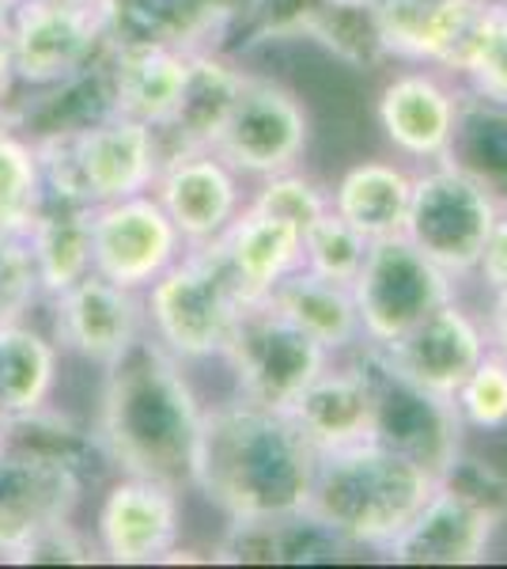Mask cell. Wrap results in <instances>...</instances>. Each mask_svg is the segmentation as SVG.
Instances as JSON below:
<instances>
[{"instance_id": "cell-36", "label": "cell", "mask_w": 507, "mask_h": 569, "mask_svg": "<svg viewBox=\"0 0 507 569\" xmlns=\"http://www.w3.org/2000/svg\"><path fill=\"white\" fill-rule=\"evenodd\" d=\"M39 292V273H34L27 240L0 232V316L20 319Z\"/></svg>"}, {"instance_id": "cell-47", "label": "cell", "mask_w": 507, "mask_h": 569, "mask_svg": "<svg viewBox=\"0 0 507 569\" xmlns=\"http://www.w3.org/2000/svg\"><path fill=\"white\" fill-rule=\"evenodd\" d=\"M0 323H4V316H0Z\"/></svg>"}, {"instance_id": "cell-22", "label": "cell", "mask_w": 507, "mask_h": 569, "mask_svg": "<svg viewBox=\"0 0 507 569\" xmlns=\"http://www.w3.org/2000/svg\"><path fill=\"white\" fill-rule=\"evenodd\" d=\"M288 418L315 445V452L372 440L375 429V357L364 346V357L353 365L329 361L292 402Z\"/></svg>"}, {"instance_id": "cell-16", "label": "cell", "mask_w": 507, "mask_h": 569, "mask_svg": "<svg viewBox=\"0 0 507 569\" xmlns=\"http://www.w3.org/2000/svg\"><path fill=\"white\" fill-rule=\"evenodd\" d=\"M179 531V490L141 475H122L99 505L95 547L114 566H152L174 555Z\"/></svg>"}, {"instance_id": "cell-11", "label": "cell", "mask_w": 507, "mask_h": 569, "mask_svg": "<svg viewBox=\"0 0 507 569\" xmlns=\"http://www.w3.org/2000/svg\"><path fill=\"white\" fill-rule=\"evenodd\" d=\"M84 493L80 467L34 445H12L0 452V558L16 555L72 520Z\"/></svg>"}, {"instance_id": "cell-23", "label": "cell", "mask_w": 507, "mask_h": 569, "mask_svg": "<svg viewBox=\"0 0 507 569\" xmlns=\"http://www.w3.org/2000/svg\"><path fill=\"white\" fill-rule=\"evenodd\" d=\"M227 262H232L239 289L251 300H265L288 273H296L303 266V232L292 228L288 220L270 217L254 206H243V213L235 217V224L224 232Z\"/></svg>"}, {"instance_id": "cell-28", "label": "cell", "mask_w": 507, "mask_h": 569, "mask_svg": "<svg viewBox=\"0 0 507 569\" xmlns=\"http://www.w3.org/2000/svg\"><path fill=\"white\" fill-rule=\"evenodd\" d=\"M58 388V342L20 319L0 323V410L16 421L42 415Z\"/></svg>"}, {"instance_id": "cell-34", "label": "cell", "mask_w": 507, "mask_h": 569, "mask_svg": "<svg viewBox=\"0 0 507 569\" xmlns=\"http://www.w3.org/2000/svg\"><path fill=\"white\" fill-rule=\"evenodd\" d=\"M455 410L466 429L504 433L507 429V357L488 350L466 383L455 391Z\"/></svg>"}, {"instance_id": "cell-15", "label": "cell", "mask_w": 507, "mask_h": 569, "mask_svg": "<svg viewBox=\"0 0 507 569\" xmlns=\"http://www.w3.org/2000/svg\"><path fill=\"white\" fill-rule=\"evenodd\" d=\"M372 350L383 369H391L394 376L432 395L455 399V391L493 346H488V330L458 300H447L402 338L372 346Z\"/></svg>"}, {"instance_id": "cell-31", "label": "cell", "mask_w": 507, "mask_h": 569, "mask_svg": "<svg viewBox=\"0 0 507 569\" xmlns=\"http://www.w3.org/2000/svg\"><path fill=\"white\" fill-rule=\"evenodd\" d=\"M447 72L463 80V91L507 103V4L485 0Z\"/></svg>"}, {"instance_id": "cell-13", "label": "cell", "mask_w": 507, "mask_h": 569, "mask_svg": "<svg viewBox=\"0 0 507 569\" xmlns=\"http://www.w3.org/2000/svg\"><path fill=\"white\" fill-rule=\"evenodd\" d=\"M53 342L84 361L110 369L149 335L144 292L107 281L91 270L69 289L53 292Z\"/></svg>"}, {"instance_id": "cell-48", "label": "cell", "mask_w": 507, "mask_h": 569, "mask_svg": "<svg viewBox=\"0 0 507 569\" xmlns=\"http://www.w3.org/2000/svg\"><path fill=\"white\" fill-rule=\"evenodd\" d=\"M500 4H507V0H500Z\"/></svg>"}, {"instance_id": "cell-2", "label": "cell", "mask_w": 507, "mask_h": 569, "mask_svg": "<svg viewBox=\"0 0 507 569\" xmlns=\"http://www.w3.org/2000/svg\"><path fill=\"white\" fill-rule=\"evenodd\" d=\"M99 402V448L122 475L168 482L174 490L193 479L201 407L186 369L152 335L114 361Z\"/></svg>"}, {"instance_id": "cell-14", "label": "cell", "mask_w": 507, "mask_h": 569, "mask_svg": "<svg viewBox=\"0 0 507 569\" xmlns=\"http://www.w3.org/2000/svg\"><path fill=\"white\" fill-rule=\"evenodd\" d=\"M243 176L212 149H168L152 194L168 209L186 247L220 243L243 213Z\"/></svg>"}, {"instance_id": "cell-32", "label": "cell", "mask_w": 507, "mask_h": 569, "mask_svg": "<svg viewBox=\"0 0 507 569\" xmlns=\"http://www.w3.org/2000/svg\"><path fill=\"white\" fill-rule=\"evenodd\" d=\"M45 206L39 149L12 122L0 126V232L23 236Z\"/></svg>"}, {"instance_id": "cell-44", "label": "cell", "mask_w": 507, "mask_h": 569, "mask_svg": "<svg viewBox=\"0 0 507 569\" xmlns=\"http://www.w3.org/2000/svg\"><path fill=\"white\" fill-rule=\"evenodd\" d=\"M58 4H103V0H58Z\"/></svg>"}, {"instance_id": "cell-17", "label": "cell", "mask_w": 507, "mask_h": 569, "mask_svg": "<svg viewBox=\"0 0 507 569\" xmlns=\"http://www.w3.org/2000/svg\"><path fill=\"white\" fill-rule=\"evenodd\" d=\"M372 350V346H367ZM375 357V350H372ZM463 418L455 410V399L432 395L417 383L402 380L391 369H383L375 357V429L372 440L394 448L424 463L428 471L444 475L455 456L463 452Z\"/></svg>"}, {"instance_id": "cell-45", "label": "cell", "mask_w": 507, "mask_h": 569, "mask_svg": "<svg viewBox=\"0 0 507 569\" xmlns=\"http://www.w3.org/2000/svg\"><path fill=\"white\" fill-rule=\"evenodd\" d=\"M16 8V0H0V16H8Z\"/></svg>"}, {"instance_id": "cell-33", "label": "cell", "mask_w": 507, "mask_h": 569, "mask_svg": "<svg viewBox=\"0 0 507 569\" xmlns=\"http://www.w3.org/2000/svg\"><path fill=\"white\" fill-rule=\"evenodd\" d=\"M367 247H372V240L329 209L326 217H318L303 232V270L341 284H353L359 266L367 259Z\"/></svg>"}, {"instance_id": "cell-8", "label": "cell", "mask_w": 507, "mask_h": 569, "mask_svg": "<svg viewBox=\"0 0 507 569\" xmlns=\"http://www.w3.org/2000/svg\"><path fill=\"white\" fill-rule=\"evenodd\" d=\"M455 278L413 247L405 236L372 240L353 281L364 346H386L413 330L439 305L455 300Z\"/></svg>"}, {"instance_id": "cell-39", "label": "cell", "mask_w": 507, "mask_h": 569, "mask_svg": "<svg viewBox=\"0 0 507 569\" xmlns=\"http://www.w3.org/2000/svg\"><path fill=\"white\" fill-rule=\"evenodd\" d=\"M477 278H481L488 292L507 289V209H500L493 232H488L481 262H477Z\"/></svg>"}, {"instance_id": "cell-27", "label": "cell", "mask_w": 507, "mask_h": 569, "mask_svg": "<svg viewBox=\"0 0 507 569\" xmlns=\"http://www.w3.org/2000/svg\"><path fill=\"white\" fill-rule=\"evenodd\" d=\"M444 163L469 176L500 209H507V103L463 91L455 133Z\"/></svg>"}, {"instance_id": "cell-46", "label": "cell", "mask_w": 507, "mask_h": 569, "mask_svg": "<svg viewBox=\"0 0 507 569\" xmlns=\"http://www.w3.org/2000/svg\"><path fill=\"white\" fill-rule=\"evenodd\" d=\"M12 122V114H8V107H0V126H8Z\"/></svg>"}, {"instance_id": "cell-38", "label": "cell", "mask_w": 507, "mask_h": 569, "mask_svg": "<svg viewBox=\"0 0 507 569\" xmlns=\"http://www.w3.org/2000/svg\"><path fill=\"white\" fill-rule=\"evenodd\" d=\"M95 558H99V547L80 536V531L72 528V520H64V525L50 528L45 536L34 539V543H27L12 562H95Z\"/></svg>"}, {"instance_id": "cell-5", "label": "cell", "mask_w": 507, "mask_h": 569, "mask_svg": "<svg viewBox=\"0 0 507 569\" xmlns=\"http://www.w3.org/2000/svg\"><path fill=\"white\" fill-rule=\"evenodd\" d=\"M246 305L251 300L239 289L220 243L186 247L182 259L144 289L149 335L182 365L212 361L224 353Z\"/></svg>"}, {"instance_id": "cell-3", "label": "cell", "mask_w": 507, "mask_h": 569, "mask_svg": "<svg viewBox=\"0 0 507 569\" xmlns=\"http://www.w3.org/2000/svg\"><path fill=\"white\" fill-rule=\"evenodd\" d=\"M439 490V475L379 440L318 452L307 512L348 547L383 550Z\"/></svg>"}, {"instance_id": "cell-20", "label": "cell", "mask_w": 507, "mask_h": 569, "mask_svg": "<svg viewBox=\"0 0 507 569\" xmlns=\"http://www.w3.org/2000/svg\"><path fill=\"white\" fill-rule=\"evenodd\" d=\"M485 0H375L367 8L375 50L420 69H444L474 27Z\"/></svg>"}, {"instance_id": "cell-9", "label": "cell", "mask_w": 507, "mask_h": 569, "mask_svg": "<svg viewBox=\"0 0 507 569\" xmlns=\"http://www.w3.org/2000/svg\"><path fill=\"white\" fill-rule=\"evenodd\" d=\"M16 53V80L31 91H53L84 77L107 53L103 4H58V0H16L8 12Z\"/></svg>"}, {"instance_id": "cell-43", "label": "cell", "mask_w": 507, "mask_h": 569, "mask_svg": "<svg viewBox=\"0 0 507 569\" xmlns=\"http://www.w3.org/2000/svg\"><path fill=\"white\" fill-rule=\"evenodd\" d=\"M318 4H326V8H345V12H367V8H372L375 0H318Z\"/></svg>"}, {"instance_id": "cell-24", "label": "cell", "mask_w": 507, "mask_h": 569, "mask_svg": "<svg viewBox=\"0 0 507 569\" xmlns=\"http://www.w3.org/2000/svg\"><path fill=\"white\" fill-rule=\"evenodd\" d=\"M265 300H270L284 319H292L303 335L315 338L322 350L345 353V350L364 346L353 284L318 278V273L300 266V270L288 273Z\"/></svg>"}, {"instance_id": "cell-18", "label": "cell", "mask_w": 507, "mask_h": 569, "mask_svg": "<svg viewBox=\"0 0 507 569\" xmlns=\"http://www.w3.org/2000/svg\"><path fill=\"white\" fill-rule=\"evenodd\" d=\"M110 110L144 122L160 137L171 130L190 84V50L155 42H110L103 53Z\"/></svg>"}, {"instance_id": "cell-19", "label": "cell", "mask_w": 507, "mask_h": 569, "mask_svg": "<svg viewBox=\"0 0 507 569\" xmlns=\"http://www.w3.org/2000/svg\"><path fill=\"white\" fill-rule=\"evenodd\" d=\"M496 528V512L439 482L413 525L394 536L383 555L402 566H477L488 558Z\"/></svg>"}, {"instance_id": "cell-26", "label": "cell", "mask_w": 507, "mask_h": 569, "mask_svg": "<svg viewBox=\"0 0 507 569\" xmlns=\"http://www.w3.org/2000/svg\"><path fill=\"white\" fill-rule=\"evenodd\" d=\"M353 550L334 528H326L307 509L276 520H232L220 555L227 562H334Z\"/></svg>"}, {"instance_id": "cell-41", "label": "cell", "mask_w": 507, "mask_h": 569, "mask_svg": "<svg viewBox=\"0 0 507 569\" xmlns=\"http://www.w3.org/2000/svg\"><path fill=\"white\" fill-rule=\"evenodd\" d=\"M488 346L507 357V289L493 292V308H488Z\"/></svg>"}, {"instance_id": "cell-40", "label": "cell", "mask_w": 507, "mask_h": 569, "mask_svg": "<svg viewBox=\"0 0 507 569\" xmlns=\"http://www.w3.org/2000/svg\"><path fill=\"white\" fill-rule=\"evenodd\" d=\"M16 53H12V31H8V16H0V107H8L16 91Z\"/></svg>"}, {"instance_id": "cell-12", "label": "cell", "mask_w": 507, "mask_h": 569, "mask_svg": "<svg viewBox=\"0 0 507 569\" xmlns=\"http://www.w3.org/2000/svg\"><path fill=\"white\" fill-rule=\"evenodd\" d=\"M186 251L168 209L155 194H133L91 206V270L107 281L144 292Z\"/></svg>"}, {"instance_id": "cell-7", "label": "cell", "mask_w": 507, "mask_h": 569, "mask_svg": "<svg viewBox=\"0 0 507 569\" xmlns=\"http://www.w3.org/2000/svg\"><path fill=\"white\" fill-rule=\"evenodd\" d=\"M220 361L232 369L239 399L288 415L303 388L334 361V353L284 319L270 300H254L246 305Z\"/></svg>"}, {"instance_id": "cell-21", "label": "cell", "mask_w": 507, "mask_h": 569, "mask_svg": "<svg viewBox=\"0 0 507 569\" xmlns=\"http://www.w3.org/2000/svg\"><path fill=\"white\" fill-rule=\"evenodd\" d=\"M463 88L447 84L436 69H409L379 91V130L405 160L439 163L450 149Z\"/></svg>"}, {"instance_id": "cell-6", "label": "cell", "mask_w": 507, "mask_h": 569, "mask_svg": "<svg viewBox=\"0 0 507 569\" xmlns=\"http://www.w3.org/2000/svg\"><path fill=\"white\" fill-rule=\"evenodd\" d=\"M496 217L500 206L469 176L439 160L413 176V201L402 236L444 273L466 281L477 273Z\"/></svg>"}, {"instance_id": "cell-29", "label": "cell", "mask_w": 507, "mask_h": 569, "mask_svg": "<svg viewBox=\"0 0 507 569\" xmlns=\"http://www.w3.org/2000/svg\"><path fill=\"white\" fill-rule=\"evenodd\" d=\"M246 72L224 61L216 50H190V84L174 114L171 130L163 133L168 149H212L227 110H232Z\"/></svg>"}, {"instance_id": "cell-30", "label": "cell", "mask_w": 507, "mask_h": 569, "mask_svg": "<svg viewBox=\"0 0 507 569\" xmlns=\"http://www.w3.org/2000/svg\"><path fill=\"white\" fill-rule=\"evenodd\" d=\"M23 240L45 297L91 273V209L84 206L45 201L42 213L23 232Z\"/></svg>"}, {"instance_id": "cell-42", "label": "cell", "mask_w": 507, "mask_h": 569, "mask_svg": "<svg viewBox=\"0 0 507 569\" xmlns=\"http://www.w3.org/2000/svg\"><path fill=\"white\" fill-rule=\"evenodd\" d=\"M12 445H16V418L0 410V452H8Z\"/></svg>"}, {"instance_id": "cell-35", "label": "cell", "mask_w": 507, "mask_h": 569, "mask_svg": "<svg viewBox=\"0 0 507 569\" xmlns=\"http://www.w3.org/2000/svg\"><path fill=\"white\" fill-rule=\"evenodd\" d=\"M246 206L262 209V213H270V217L288 220L292 228L307 232L318 217L329 213V190H322L315 179L300 176V171L292 168V171L265 176L257 182L254 198H246Z\"/></svg>"}, {"instance_id": "cell-4", "label": "cell", "mask_w": 507, "mask_h": 569, "mask_svg": "<svg viewBox=\"0 0 507 569\" xmlns=\"http://www.w3.org/2000/svg\"><path fill=\"white\" fill-rule=\"evenodd\" d=\"M31 141L39 149L45 201L84 209L149 194L168 156L160 130L125 114H103L72 130L39 133Z\"/></svg>"}, {"instance_id": "cell-37", "label": "cell", "mask_w": 507, "mask_h": 569, "mask_svg": "<svg viewBox=\"0 0 507 569\" xmlns=\"http://www.w3.org/2000/svg\"><path fill=\"white\" fill-rule=\"evenodd\" d=\"M439 482L450 486V490H458V493H466V498H474L477 505H485V509L496 512L500 520L507 517V479L500 471H493L488 463L469 460V456L458 452L455 463L439 475Z\"/></svg>"}, {"instance_id": "cell-25", "label": "cell", "mask_w": 507, "mask_h": 569, "mask_svg": "<svg viewBox=\"0 0 507 569\" xmlns=\"http://www.w3.org/2000/svg\"><path fill=\"white\" fill-rule=\"evenodd\" d=\"M409 201H413V176L402 163L391 160L356 163L329 190V209L337 217H345L367 240L402 236L405 217H409Z\"/></svg>"}, {"instance_id": "cell-10", "label": "cell", "mask_w": 507, "mask_h": 569, "mask_svg": "<svg viewBox=\"0 0 507 569\" xmlns=\"http://www.w3.org/2000/svg\"><path fill=\"white\" fill-rule=\"evenodd\" d=\"M311 141V118L284 84L265 77H243L232 110L220 126L212 152L227 160L239 176L265 179L292 171Z\"/></svg>"}, {"instance_id": "cell-1", "label": "cell", "mask_w": 507, "mask_h": 569, "mask_svg": "<svg viewBox=\"0 0 507 569\" xmlns=\"http://www.w3.org/2000/svg\"><path fill=\"white\" fill-rule=\"evenodd\" d=\"M318 452L284 410L227 399L205 407L193 479L227 520H276L311 501Z\"/></svg>"}]
</instances>
